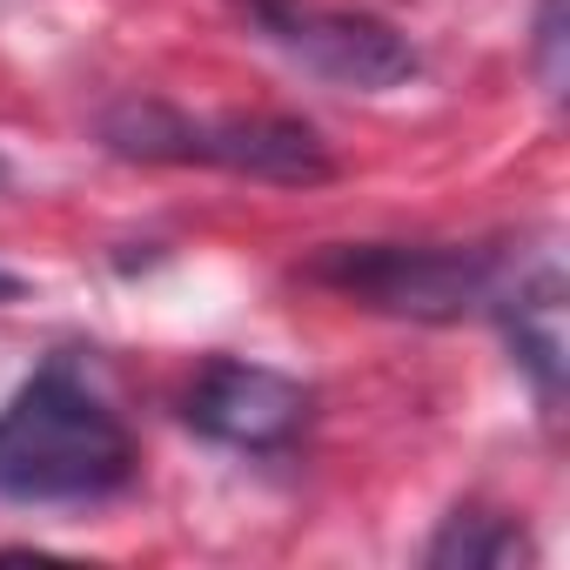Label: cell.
<instances>
[{
    "label": "cell",
    "instance_id": "3957f363",
    "mask_svg": "<svg viewBox=\"0 0 570 570\" xmlns=\"http://www.w3.org/2000/svg\"><path fill=\"white\" fill-rule=\"evenodd\" d=\"M309 282L383 309V316H416V323H456L497 296L503 262L490 248H410V242H336L309 268Z\"/></svg>",
    "mask_w": 570,
    "mask_h": 570
},
{
    "label": "cell",
    "instance_id": "30bf717a",
    "mask_svg": "<svg viewBox=\"0 0 570 570\" xmlns=\"http://www.w3.org/2000/svg\"><path fill=\"white\" fill-rule=\"evenodd\" d=\"M8 188H14V161H8V155H0V195H8Z\"/></svg>",
    "mask_w": 570,
    "mask_h": 570
},
{
    "label": "cell",
    "instance_id": "277c9868",
    "mask_svg": "<svg viewBox=\"0 0 570 570\" xmlns=\"http://www.w3.org/2000/svg\"><path fill=\"white\" fill-rule=\"evenodd\" d=\"M248 14L289 61H303L316 81L350 95L403 88L423 68L416 48L376 14H330V8H296V0H248Z\"/></svg>",
    "mask_w": 570,
    "mask_h": 570
},
{
    "label": "cell",
    "instance_id": "5b68a950",
    "mask_svg": "<svg viewBox=\"0 0 570 570\" xmlns=\"http://www.w3.org/2000/svg\"><path fill=\"white\" fill-rule=\"evenodd\" d=\"M181 416L208 443H228V450H282V443H296L303 423H309V390L296 376L268 370V363L215 356L188 383Z\"/></svg>",
    "mask_w": 570,
    "mask_h": 570
},
{
    "label": "cell",
    "instance_id": "ba28073f",
    "mask_svg": "<svg viewBox=\"0 0 570 570\" xmlns=\"http://www.w3.org/2000/svg\"><path fill=\"white\" fill-rule=\"evenodd\" d=\"M530 55H537V81H543V95H563V0H537Z\"/></svg>",
    "mask_w": 570,
    "mask_h": 570
},
{
    "label": "cell",
    "instance_id": "9c48e42d",
    "mask_svg": "<svg viewBox=\"0 0 570 570\" xmlns=\"http://www.w3.org/2000/svg\"><path fill=\"white\" fill-rule=\"evenodd\" d=\"M21 289H28V282H21V275H8V268H0V303H14Z\"/></svg>",
    "mask_w": 570,
    "mask_h": 570
},
{
    "label": "cell",
    "instance_id": "8992f818",
    "mask_svg": "<svg viewBox=\"0 0 570 570\" xmlns=\"http://www.w3.org/2000/svg\"><path fill=\"white\" fill-rule=\"evenodd\" d=\"M490 309L503 316V336H510L523 376L537 383V396L557 403V390H563V275H557V262H543L510 296H490Z\"/></svg>",
    "mask_w": 570,
    "mask_h": 570
},
{
    "label": "cell",
    "instance_id": "7a4b0ae2",
    "mask_svg": "<svg viewBox=\"0 0 570 570\" xmlns=\"http://www.w3.org/2000/svg\"><path fill=\"white\" fill-rule=\"evenodd\" d=\"M101 141L121 161H155V168H228L248 181L275 188H316L336 175L323 135L309 121H282V115H215L195 121L168 101H115L101 115Z\"/></svg>",
    "mask_w": 570,
    "mask_h": 570
},
{
    "label": "cell",
    "instance_id": "52a82bcc",
    "mask_svg": "<svg viewBox=\"0 0 570 570\" xmlns=\"http://www.w3.org/2000/svg\"><path fill=\"white\" fill-rule=\"evenodd\" d=\"M430 570H503V563H523L530 543L510 517H490V510H456L436 537H430Z\"/></svg>",
    "mask_w": 570,
    "mask_h": 570
},
{
    "label": "cell",
    "instance_id": "6da1fadb",
    "mask_svg": "<svg viewBox=\"0 0 570 570\" xmlns=\"http://www.w3.org/2000/svg\"><path fill=\"white\" fill-rule=\"evenodd\" d=\"M135 483V436L108 396L68 363H41L0 410V497L8 503H101Z\"/></svg>",
    "mask_w": 570,
    "mask_h": 570
}]
</instances>
